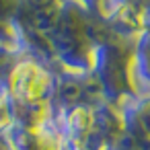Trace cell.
Returning <instances> with one entry per match:
<instances>
[{"instance_id":"obj_1","label":"cell","mask_w":150,"mask_h":150,"mask_svg":"<svg viewBox=\"0 0 150 150\" xmlns=\"http://www.w3.org/2000/svg\"><path fill=\"white\" fill-rule=\"evenodd\" d=\"M11 86L15 97L23 105H37L39 101L45 99L52 86L50 74L35 62H21L13 68L11 72Z\"/></svg>"},{"instance_id":"obj_2","label":"cell","mask_w":150,"mask_h":150,"mask_svg":"<svg viewBox=\"0 0 150 150\" xmlns=\"http://www.w3.org/2000/svg\"><path fill=\"white\" fill-rule=\"evenodd\" d=\"M60 99L66 101V103H76L84 93H82V84L76 82V80H66L60 84V91H58Z\"/></svg>"},{"instance_id":"obj_3","label":"cell","mask_w":150,"mask_h":150,"mask_svg":"<svg viewBox=\"0 0 150 150\" xmlns=\"http://www.w3.org/2000/svg\"><path fill=\"white\" fill-rule=\"evenodd\" d=\"M8 123V107H6V101L0 97V129Z\"/></svg>"}]
</instances>
